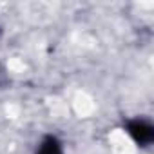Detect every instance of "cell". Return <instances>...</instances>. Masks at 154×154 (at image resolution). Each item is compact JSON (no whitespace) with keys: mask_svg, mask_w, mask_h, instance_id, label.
<instances>
[{"mask_svg":"<svg viewBox=\"0 0 154 154\" xmlns=\"http://www.w3.org/2000/svg\"><path fill=\"white\" fill-rule=\"evenodd\" d=\"M38 154H62V150H60V143L56 141V138H51V136L45 138V141L42 143Z\"/></svg>","mask_w":154,"mask_h":154,"instance_id":"obj_2","label":"cell"},{"mask_svg":"<svg viewBox=\"0 0 154 154\" xmlns=\"http://www.w3.org/2000/svg\"><path fill=\"white\" fill-rule=\"evenodd\" d=\"M129 131L136 138V141H140V143H149L152 140V127H149L147 123H141V122L131 123Z\"/></svg>","mask_w":154,"mask_h":154,"instance_id":"obj_1","label":"cell"}]
</instances>
